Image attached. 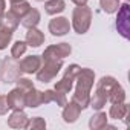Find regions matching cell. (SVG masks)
Listing matches in <instances>:
<instances>
[{"instance_id": "obj_1", "label": "cell", "mask_w": 130, "mask_h": 130, "mask_svg": "<svg viewBox=\"0 0 130 130\" xmlns=\"http://www.w3.org/2000/svg\"><path fill=\"white\" fill-rule=\"evenodd\" d=\"M75 81H77V87H75V92L72 95V101H75L84 110L89 107L90 90H92V86L95 81V72L89 68H80Z\"/></svg>"}, {"instance_id": "obj_2", "label": "cell", "mask_w": 130, "mask_h": 130, "mask_svg": "<svg viewBox=\"0 0 130 130\" xmlns=\"http://www.w3.org/2000/svg\"><path fill=\"white\" fill-rule=\"evenodd\" d=\"M92 23V9L86 5L83 6H77L72 12V28L77 34L83 35L89 31Z\"/></svg>"}, {"instance_id": "obj_3", "label": "cell", "mask_w": 130, "mask_h": 130, "mask_svg": "<svg viewBox=\"0 0 130 130\" xmlns=\"http://www.w3.org/2000/svg\"><path fill=\"white\" fill-rule=\"evenodd\" d=\"M41 66L35 72L37 74V81L40 83H49L52 81L58 72L63 68V60H41Z\"/></svg>"}, {"instance_id": "obj_4", "label": "cell", "mask_w": 130, "mask_h": 130, "mask_svg": "<svg viewBox=\"0 0 130 130\" xmlns=\"http://www.w3.org/2000/svg\"><path fill=\"white\" fill-rule=\"evenodd\" d=\"M78 71H80V66H78V64H69L68 69L64 71L63 78L55 83V87H54V89L58 90V92H61V93H69V92L72 90V87H74V81H75V78H77Z\"/></svg>"}, {"instance_id": "obj_5", "label": "cell", "mask_w": 130, "mask_h": 130, "mask_svg": "<svg viewBox=\"0 0 130 130\" xmlns=\"http://www.w3.org/2000/svg\"><path fill=\"white\" fill-rule=\"evenodd\" d=\"M116 29L121 34V37H124V38L130 37V5L128 3H122L118 8Z\"/></svg>"}, {"instance_id": "obj_6", "label": "cell", "mask_w": 130, "mask_h": 130, "mask_svg": "<svg viewBox=\"0 0 130 130\" xmlns=\"http://www.w3.org/2000/svg\"><path fill=\"white\" fill-rule=\"evenodd\" d=\"M72 52V46L69 43H58V44H51L44 49L41 60H63L69 57Z\"/></svg>"}, {"instance_id": "obj_7", "label": "cell", "mask_w": 130, "mask_h": 130, "mask_svg": "<svg viewBox=\"0 0 130 130\" xmlns=\"http://www.w3.org/2000/svg\"><path fill=\"white\" fill-rule=\"evenodd\" d=\"M14 60V58H12ZM12 60H8L5 58L3 61H0V80L6 84H11V83H15V80L20 77V69L15 68L17 64L12 63Z\"/></svg>"}, {"instance_id": "obj_8", "label": "cell", "mask_w": 130, "mask_h": 130, "mask_svg": "<svg viewBox=\"0 0 130 130\" xmlns=\"http://www.w3.org/2000/svg\"><path fill=\"white\" fill-rule=\"evenodd\" d=\"M49 32L54 37H63L71 31V22L66 17H55L49 22Z\"/></svg>"}, {"instance_id": "obj_9", "label": "cell", "mask_w": 130, "mask_h": 130, "mask_svg": "<svg viewBox=\"0 0 130 130\" xmlns=\"http://www.w3.org/2000/svg\"><path fill=\"white\" fill-rule=\"evenodd\" d=\"M6 100H8V104H9L11 110H20V109L26 107V92L22 90L20 87L12 89L6 95Z\"/></svg>"}, {"instance_id": "obj_10", "label": "cell", "mask_w": 130, "mask_h": 130, "mask_svg": "<svg viewBox=\"0 0 130 130\" xmlns=\"http://www.w3.org/2000/svg\"><path fill=\"white\" fill-rule=\"evenodd\" d=\"M41 66V57L40 55H29L25 57L19 63V69L23 74H35Z\"/></svg>"}, {"instance_id": "obj_11", "label": "cell", "mask_w": 130, "mask_h": 130, "mask_svg": "<svg viewBox=\"0 0 130 130\" xmlns=\"http://www.w3.org/2000/svg\"><path fill=\"white\" fill-rule=\"evenodd\" d=\"M63 107H64V109H63V121H64V122H68V124L75 122V121L80 118L81 110H83L75 101H69V103L64 104Z\"/></svg>"}, {"instance_id": "obj_12", "label": "cell", "mask_w": 130, "mask_h": 130, "mask_svg": "<svg viewBox=\"0 0 130 130\" xmlns=\"http://www.w3.org/2000/svg\"><path fill=\"white\" fill-rule=\"evenodd\" d=\"M20 25V19L17 15H14L11 11H5L2 15H0V29H3L6 32H15V29Z\"/></svg>"}, {"instance_id": "obj_13", "label": "cell", "mask_w": 130, "mask_h": 130, "mask_svg": "<svg viewBox=\"0 0 130 130\" xmlns=\"http://www.w3.org/2000/svg\"><path fill=\"white\" fill-rule=\"evenodd\" d=\"M28 122H29V118L23 112V109L14 110L9 115V118H8V125L11 128H26L28 127Z\"/></svg>"}, {"instance_id": "obj_14", "label": "cell", "mask_w": 130, "mask_h": 130, "mask_svg": "<svg viewBox=\"0 0 130 130\" xmlns=\"http://www.w3.org/2000/svg\"><path fill=\"white\" fill-rule=\"evenodd\" d=\"M41 20V14L37 8H31L23 17H22V25L26 28V29H31V28H37V25L40 23Z\"/></svg>"}, {"instance_id": "obj_15", "label": "cell", "mask_w": 130, "mask_h": 130, "mask_svg": "<svg viewBox=\"0 0 130 130\" xmlns=\"http://www.w3.org/2000/svg\"><path fill=\"white\" fill-rule=\"evenodd\" d=\"M25 41L31 47H38V46H41L44 43V34L37 28H31L26 32V40Z\"/></svg>"}, {"instance_id": "obj_16", "label": "cell", "mask_w": 130, "mask_h": 130, "mask_svg": "<svg viewBox=\"0 0 130 130\" xmlns=\"http://www.w3.org/2000/svg\"><path fill=\"white\" fill-rule=\"evenodd\" d=\"M107 103V93L103 92L100 87L95 89L93 95H90V101H89V107H92L93 110H101Z\"/></svg>"}, {"instance_id": "obj_17", "label": "cell", "mask_w": 130, "mask_h": 130, "mask_svg": "<svg viewBox=\"0 0 130 130\" xmlns=\"http://www.w3.org/2000/svg\"><path fill=\"white\" fill-rule=\"evenodd\" d=\"M128 113V106L124 103H113L109 110V116L112 119H124L125 115Z\"/></svg>"}, {"instance_id": "obj_18", "label": "cell", "mask_w": 130, "mask_h": 130, "mask_svg": "<svg viewBox=\"0 0 130 130\" xmlns=\"http://www.w3.org/2000/svg\"><path fill=\"white\" fill-rule=\"evenodd\" d=\"M66 9L64 0H46L44 2V11L49 15H57Z\"/></svg>"}, {"instance_id": "obj_19", "label": "cell", "mask_w": 130, "mask_h": 130, "mask_svg": "<svg viewBox=\"0 0 130 130\" xmlns=\"http://www.w3.org/2000/svg\"><path fill=\"white\" fill-rule=\"evenodd\" d=\"M107 119H109V116L106 115V112L98 110V112H96L90 119H89V127H90L92 130H101V128H104V127H106Z\"/></svg>"}, {"instance_id": "obj_20", "label": "cell", "mask_w": 130, "mask_h": 130, "mask_svg": "<svg viewBox=\"0 0 130 130\" xmlns=\"http://www.w3.org/2000/svg\"><path fill=\"white\" fill-rule=\"evenodd\" d=\"M41 106V90H37L35 87H32L31 90L26 92V107L35 109Z\"/></svg>"}, {"instance_id": "obj_21", "label": "cell", "mask_w": 130, "mask_h": 130, "mask_svg": "<svg viewBox=\"0 0 130 130\" xmlns=\"http://www.w3.org/2000/svg\"><path fill=\"white\" fill-rule=\"evenodd\" d=\"M31 9V5L26 2V0H17V2H11V12L14 15H17L19 19H22L28 11Z\"/></svg>"}, {"instance_id": "obj_22", "label": "cell", "mask_w": 130, "mask_h": 130, "mask_svg": "<svg viewBox=\"0 0 130 130\" xmlns=\"http://www.w3.org/2000/svg\"><path fill=\"white\" fill-rule=\"evenodd\" d=\"M116 84H119V83H118L113 77H109V75H107V77H103V78L98 81L96 87H100L103 92H106V93H107V98H109V93L112 92V89H113Z\"/></svg>"}, {"instance_id": "obj_23", "label": "cell", "mask_w": 130, "mask_h": 130, "mask_svg": "<svg viewBox=\"0 0 130 130\" xmlns=\"http://www.w3.org/2000/svg\"><path fill=\"white\" fill-rule=\"evenodd\" d=\"M107 101H110L112 104H113V103H124V101H125V90L121 87V84H116V86L112 89V92L109 93Z\"/></svg>"}, {"instance_id": "obj_24", "label": "cell", "mask_w": 130, "mask_h": 130, "mask_svg": "<svg viewBox=\"0 0 130 130\" xmlns=\"http://www.w3.org/2000/svg\"><path fill=\"white\" fill-rule=\"evenodd\" d=\"M119 0H100V6L106 14H113L119 8Z\"/></svg>"}, {"instance_id": "obj_25", "label": "cell", "mask_w": 130, "mask_h": 130, "mask_svg": "<svg viewBox=\"0 0 130 130\" xmlns=\"http://www.w3.org/2000/svg\"><path fill=\"white\" fill-rule=\"evenodd\" d=\"M26 49H28V44H26V41L17 40V41L12 44V47H11V58H14V60L20 58V57H22V55L26 52Z\"/></svg>"}, {"instance_id": "obj_26", "label": "cell", "mask_w": 130, "mask_h": 130, "mask_svg": "<svg viewBox=\"0 0 130 130\" xmlns=\"http://www.w3.org/2000/svg\"><path fill=\"white\" fill-rule=\"evenodd\" d=\"M26 128H31V130H43V128H46V121L41 116H35V118L29 119Z\"/></svg>"}, {"instance_id": "obj_27", "label": "cell", "mask_w": 130, "mask_h": 130, "mask_svg": "<svg viewBox=\"0 0 130 130\" xmlns=\"http://www.w3.org/2000/svg\"><path fill=\"white\" fill-rule=\"evenodd\" d=\"M11 40H12V32H6L3 29H0V51L6 49Z\"/></svg>"}, {"instance_id": "obj_28", "label": "cell", "mask_w": 130, "mask_h": 130, "mask_svg": "<svg viewBox=\"0 0 130 130\" xmlns=\"http://www.w3.org/2000/svg\"><path fill=\"white\" fill-rule=\"evenodd\" d=\"M15 83H17V87H20V89L25 90V92H28V90H31V89L34 87V83H32L31 80H28V78L19 77V78L15 80Z\"/></svg>"}, {"instance_id": "obj_29", "label": "cell", "mask_w": 130, "mask_h": 130, "mask_svg": "<svg viewBox=\"0 0 130 130\" xmlns=\"http://www.w3.org/2000/svg\"><path fill=\"white\" fill-rule=\"evenodd\" d=\"M54 89H47L44 92H41V104H49L54 103Z\"/></svg>"}, {"instance_id": "obj_30", "label": "cell", "mask_w": 130, "mask_h": 130, "mask_svg": "<svg viewBox=\"0 0 130 130\" xmlns=\"http://www.w3.org/2000/svg\"><path fill=\"white\" fill-rule=\"evenodd\" d=\"M9 109V104H8V100H6V95H0V115H5L8 113Z\"/></svg>"}, {"instance_id": "obj_31", "label": "cell", "mask_w": 130, "mask_h": 130, "mask_svg": "<svg viewBox=\"0 0 130 130\" xmlns=\"http://www.w3.org/2000/svg\"><path fill=\"white\" fill-rule=\"evenodd\" d=\"M5 11H6V2L5 0H0V15H2Z\"/></svg>"}, {"instance_id": "obj_32", "label": "cell", "mask_w": 130, "mask_h": 130, "mask_svg": "<svg viewBox=\"0 0 130 130\" xmlns=\"http://www.w3.org/2000/svg\"><path fill=\"white\" fill-rule=\"evenodd\" d=\"M72 2H74L77 6H83V5H86V3L89 2V0H72Z\"/></svg>"}, {"instance_id": "obj_33", "label": "cell", "mask_w": 130, "mask_h": 130, "mask_svg": "<svg viewBox=\"0 0 130 130\" xmlns=\"http://www.w3.org/2000/svg\"><path fill=\"white\" fill-rule=\"evenodd\" d=\"M35 2H44V0H35Z\"/></svg>"}, {"instance_id": "obj_34", "label": "cell", "mask_w": 130, "mask_h": 130, "mask_svg": "<svg viewBox=\"0 0 130 130\" xmlns=\"http://www.w3.org/2000/svg\"><path fill=\"white\" fill-rule=\"evenodd\" d=\"M9 2H17V0H9Z\"/></svg>"}]
</instances>
